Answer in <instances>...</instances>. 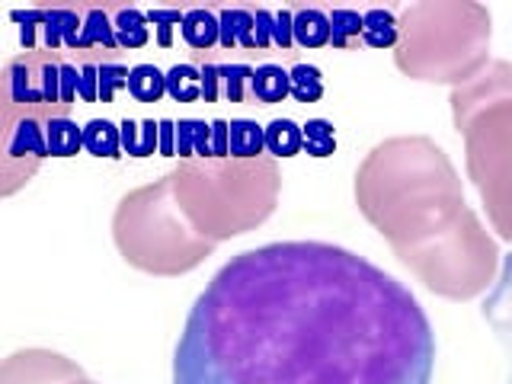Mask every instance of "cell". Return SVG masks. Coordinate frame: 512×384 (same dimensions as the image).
<instances>
[{
	"label": "cell",
	"instance_id": "6da1fadb",
	"mask_svg": "<svg viewBox=\"0 0 512 384\" xmlns=\"http://www.w3.org/2000/svg\"><path fill=\"white\" fill-rule=\"evenodd\" d=\"M423 304L365 256L279 240L231 256L173 349V384H432Z\"/></svg>",
	"mask_w": 512,
	"mask_h": 384
},
{
	"label": "cell",
	"instance_id": "7a4b0ae2",
	"mask_svg": "<svg viewBox=\"0 0 512 384\" xmlns=\"http://www.w3.org/2000/svg\"><path fill=\"white\" fill-rule=\"evenodd\" d=\"M356 205L429 292L471 301L500 276V247L464 202L455 164L426 135L375 144L356 170Z\"/></svg>",
	"mask_w": 512,
	"mask_h": 384
},
{
	"label": "cell",
	"instance_id": "3957f363",
	"mask_svg": "<svg viewBox=\"0 0 512 384\" xmlns=\"http://www.w3.org/2000/svg\"><path fill=\"white\" fill-rule=\"evenodd\" d=\"M173 196L192 231L221 240L256 231L276 212L282 176L276 157H189L170 170Z\"/></svg>",
	"mask_w": 512,
	"mask_h": 384
},
{
	"label": "cell",
	"instance_id": "277c9868",
	"mask_svg": "<svg viewBox=\"0 0 512 384\" xmlns=\"http://www.w3.org/2000/svg\"><path fill=\"white\" fill-rule=\"evenodd\" d=\"M452 119L464 138V164L493 231L512 244V64L490 61L452 90Z\"/></svg>",
	"mask_w": 512,
	"mask_h": 384
},
{
	"label": "cell",
	"instance_id": "5b68a950",
	"mask_svg": "<svg viewBox=\"0 0 512 384\" xmlns=\"http://www.w3.org/2000/svg\"><path fill=\"white\" fill-rule=\"evenodd\" d=\"M400 39L394 64L423 84L461 87L490 64L493 20L474 0H423L397 13Z\"/></svg>",
	"mask_w": 512,
	"mask_h": 384
},
{
	"label": "cell",
	"instance_id": "8992f818",
	"mask_svg": "<svg viewBox=\"0 0 512 384\" xmlns=\"http://www.w3.org/2000/svg\"><path fill=\"white\" fill-rule=\"evenodd\" d=\"M112 240L122 260L148 276H183L215 253L176 205L170 173L125 192L112 215Z\"/></svg>",
	"mask_w": 512,
	"mask_h": 384
},
{
	"label": "cell",
	"instance_id": "52a82bcc",
	"mask_svg": "<svg viewBox=\"0 0 512 384\" xmlns=\"http://www.w3.org/2000/svg\"><path fill=\"white\" fill-rule=\"evenodd\" d=\"M61 64L64 52H20L4 64L0 74V103L39 112L48 119L71 116V106L61 100Z\"/></svg>",
	"mask_w": 512,
	"mask_h": 384
},
{
	"label": "cell",
	"instance_id": "ba28073f",
	"mask_svg": "<svg viewBox=\"0 0 512 384\" xmlns=\"http://www.w3.org/2000/svg\"><path fill=\"white\" fill-rule=\"evenodd\" d=\"M48 125H52L48 116L0 103V196L23 189L45 164V157H52Z\"/></svg>",
	"mask_w": 512,
	"mask_h": 384
},
{
	"label": "cell",
	"instance_id": "9c48e42d",
	"mask_svg": "<svg viewBox=\"0 0 512 384\" xmlns=\"http://www.w3.org/2000/svg\"><path fill=\"white\" fill-rule=\"evenodd\" d=\"M13 23H20V39L26 52H80V32H84V13L80 7H32L13 10Z\"/></svg>",
	"mask_w": 512,
	"mask_h": 384
},
{
	"label": "cell",
	"instance_id": "30bf717a",
	"mask_svg": "<svg viewBox=\"0 0 512 384\" xmlns=\"http://www.w3.org/2000/svg\"><path fill=\"white\" fill-rule=\"evenodd\" d=\"M84 378V368L52 349H20L0 365V384H68Z\"/></svg>",
	"mask_w": 512,
	"mask_h": 384
},
{
	"label": "cell",
	"instance_id": "8fae6325",
	"mask_svg": "<svg viewBox=\"0 0 512 384\" xmlns=\"http://www.w3.org/2000/svg\"><path fill=\"white\" fill-rule=\"evenodd\" d=\"M487 327L493 330L496 343H500L503 356H506V384H512V253L503 256L500 263V276H496L493 288L487 292V301L484 308Z\"/></svg>",
	"mask_w": 512,
	"mask_h": 384
},
{
	"label": "cell",
	"instance_id": "7c38bea8",
	"mask_svg": "<svg viewBox=\"0 0 512 384\" xmlns=\"http://www.w3.org/2000/svg\"><path fill=\"white\" fill-rule=\"evenodd\" d=\"M183 42L192 48L196 55H208L212 48H221V23L218 13L208 7H192L183 13Z\"/></svg>",
	"mask_w": 512,
	"mask_h": 384
},
{
	"label": "cell",
	"instance_id": "4fadbf2b",
	"mask_svg": "<svg viewBox=\"0 0 512 384\" xmlns=\"http://www.w3.org/2000/svg\"><path fill=\"white\" fill-rule=\"evenodd\" d=\"M84 13V32H80V52H122L116 39V23H112L109 7H80Z\"/></svg>",
	"mask_w": 512,
	"mask_h": 384
},
{
	"label": "cell",
	"instance_id": "5bb4252c",
	"mask_svg": "<svg viewBox=\"0 0 512 384\" xmlns=\"http://www.w3.org/2000/svg\"><path fill=\"white\" fill-rule=\"evenodd\" d=\"M221 23V48L231 52V48H250L256 52V10L250 7H228L218 13Z\"/></svg>",
	"mask_w": 512,
	"mask_h": 384
},
{
	"label": "cell",
	"instance_id": "9a60e30c",
	"mask_svg": "<svg viewBox=\"0 0 512 384\" xmlns=\"http://www.w3.org/2000/svg\"><path fill=\"white\" fill-rule=\"evenodd\" d=\"M285 96H292V77H288V68H282V64H260L253 74L250 100L272 106V103H282Z\"/></svg>",
	"mask_w": 512,
	"mask_h": 384
},
{
	"label": "cell",
	"instance_id": "2e32d148",
	"mask_svg": "<svg viewBox=\"0 0 512 384\" xmlns=\"http://www.w3.org/2000/svg\"><path fill=\"white\" fill-rule=\"evenodd\" d=\"M400 16L394 10L372 7L362 13V45L368 48H397Z\"/></svg>",
	"mask_w": 512,
	"mask_h": 384
},
{
	"label": "cell",
	"instance_id": "e0dca14e",
	"mask_svg": "<svg viewBox=\"0 0 512 384\" xmlns=\"http://www.w3.org/2000/svg\"><path fill=\"white\" fill-rule=\"evenodd\" d=\"M122 132V154L128 157H151L160 154V122L154 119H125L119 125Z\"/></svg>",
	"mask_w": 512,
	"mask_h": 384
},
{
	"label": "cell",
	"instance_id": "ac0fdd59",
	"mask_svg": "<svg viewBox=\"0 0 512 384\" xmlns=\"http://www.w3.org/2000/svg\"><path fill=\"white\" fill-rule=\"evenodd\" d=\"M112 10V23H116V39L119 48H144L151 42V23L148 13H141L138 7H109Z\"/></svg>",
	"mask_w": 512,
	"mask_h": 384
},
{
	"label": "cell",
	"instance_id": "d6986e66",
	"mask_svg": "<svg viewBox=\"0 0 512 384\" xmlns=\"http://www.w3.org/2000/svg\"><path fill=\"white\" fill-rule=\"evenodd\" d=\"M176 157H212V122L180 119L176 122Z\"/></svg>",
	"mask_w": 512,
	"mask_h": 384
},
{
	"label": "cell",
	"instance_id": "ffe728a7",
	"mask_svg": "<svg viewBox=\"0 0 512 384\" xmlns=\"http://www.w3.org/2000/svg\"><path fill=\"white\" fill-rule=\"evenodd\" d=\"M84 151L93 157L116 160L122 157V132L116 122L109 119H90L84 125Z\"/></svg>",
	"mask_w": 512,
	"mask_h": 384
},
{
	"label": "cell",
	"instance_id": "44dd1931",
	"mask_svg": "<svg viewBox=\"0 0 512 384\" xmlns=\"http://www.w3.org/2000/svg\"><path fill=\"white\" fill-rule=\"evenodd\" d=\"M295 45H301V48L330 45V13L317 10V7L295 10Z\"/></svg>",
	"mask_w": 512,
	"mask_h": 384
},
{
	"label": "cell",
	"instance_id": "7402d4cb",
	"mask_svg": "<svg viewBox=\"0 0 512 384\" xmlns=\"http://www.w3.org/2000/svg\"><path fill=\"white\" fill-rule=\"evenodd\" d=\"M304 151V132L292 119H272L266 125V154L269 157H295Z\"/></svg>",
	"mask_w": 512,
	"mask_h": 384
},
{
	"label": "cell",
	"instance_id": "603a6c76",
	"mask_svg": "<svg viewBox=\"0 0 512 384\" xmlns=\"http://www.w3.org/2000/svg\"><path fill=\"white\" fill-rule=\"evenodd\" d=\"M167 96L173 103H199L202 100V71L199 64H173L167 71Z\"/></svg>",
	"mask_w": 512,
	"mask_h": 384
},
{
	"label": "cell",
	"instance_id": "cb8c5ba5",
	"mask_svg": "<svg viewBox=\"0 0 512 384\" xmlns=\"http://www.w3.org/2000/svg\"><path fill=\"white\" fill-rule=\"evenodd\" d=\"M266 154V125L253 119H231V157H263Z\"/></svg>",
	"mask_w": 512,
	"mask_h": 384
},
{
	"label": "cell",
	"instance_id": "d4e9b609",
	"mask_svg": "<svg viewBox=\"0 0 512 384\" xmlns=\"http://www.w3.org/2000/svg\"><path fill=\"white\" fill-rule=\"evenodd\" d=\"M128 93L138 103H160V96H167V74L157 64H135L128 74Z\"/></svg>",
	"mask_w": 512,
	"mask_h": 384
},
{
	"label": "cell",
	"instance_id": "484cf974",
	"mask_svg": "<svg viewBox=\"0 0 512 384\" xmlns=\"http://www.w3.org/2000/svg\"><path fill=\"white\" fill-rule=\"evenodd\" d=\"M48 151L52 157H74L84 151V125H77L71 116L52 119L48 125Z\"/></svg>",
	"mask_w": 512,
	"mask_h": 384
},
{
	"label": "cell",
	"instance_id": "4316f807",
	"mask_svg": "<svg viewBox=\"0 0 512 384\" xmlns=\"http://www.w3.org/2000/svg\"><path fill=\"white\" fill-rule=\"evenodd\" d=\"M362 42V13L352 7H336L330 13V45L349 52Z\"/></svg>",
	"mask_w": 512,
	"mask_h": 384
},
{
	"label": "cell",
	"instance_id": "83f0119b",
	"mask_svg": "<svg viewBox=\"0 0 512 384\" xmlns=\"http://www.w3.org/2000/svg\"><path fill=\"white\" fill-rule=\"evenodd\" d=\"M253 74H256V68H250L244 61H224L221 64V100L250 103Z\"/></svg>",
	"mask_w": 512,
	"mask_h": 384
},
{
	"label": "cell",
	"instance_id": "f1b7e54d",
	"mask_svg": "<svg viewBox=\"0 0 512 384\" xmlns=\"http://www.w3.org/2000/svg\"><path fill=\"white\" fill-rule=\"evenodd\" d=\"M288 77H292V100L298 103H317L324 100V74L314 64H292L288 68Z\"/></svg>",
	"mask_w": 512,
	"mask_h": 384
},
{
	"label": "cell",
	"instance_id": "f546056e",
	"mask_svg": "<svg viewBox=\"0 0 512 384\" xmlns=\"http://www.w3.org/2000/svg\"><path fill=\"white\" fill-rule=\"evenodd\" d=\"M304 132V151L311 157H330L336 154V128L327 119H308L301 125Z\"/></svg>",
	"mask_w": 512,
	"mask_h": 384
},
{
	"label": "cell",
	"instance_id": "4dcf8cb0",
	"mask_svg": "<svg viewBox=\"0 0 512 384\" xmlns=\"http://www.w3.org/2000/svg\"><path fill=\"white\" fill-rule=\"evenodd\" d=\"M128 74L132 71H128V64L119 61V52L103 58V64H100V103H112L119 90H128Z\"/></svg>",
	"mask_w": 512,
	"mask_h": 384
},
{
	"label": "cell",
	"instance_id": "1f68e13d",
	"mask_svg": "<svg viewBox=\"0 0 512 384\" xmlns=\"http://www.w3.org/2000/svg\"><path fill=\"white\" fill-rule=\"evenodd\" d=\"M148 23L154 26L157 45L170 48L173 45V29L183 26V13L180 10H160V7H154V10H148Z\"/></svg>",
	"mask_w": 512,
	"mask_h": 384
},
{
	"label": "cell",
	"instance_id": "d6a6232c",
	"mask_svg": "<svg viewBox=\"0 0 512 384\" xmlns=\"http://www.w3.org/2000/svg\"><path fill=\"white\" fill-rule=\"evenodd\" d=\"M202 71V100L218 103L221 100V61H212L208 55H196Z\"/></svg>",
	"mask_w": 512,
	"mask_h": 384
},
{
	"label": "cell",
	"instance_id": "836d02e7",
	"mask_svg": "<svg viewBox=\"0 0 512 384\" xmlns=\"http://www.w3.org/2000/svg\"><path fill=\"white\" fill-rule=\"evenodd\" d=\"M272 45H295V10H276V16H272Z\"/></svg>",
	"mask_w": 512,
	"mask_h": 384
},
{
	"label": "cell",
	"instance_id": "e575fe53",
	"mask_svg": "<svg viewBox=\"0 0 512 384\" xmlns=\"http://www.w3.org/2000/svg\"><path fill=\"white\" fill-rule=\"evenodd\" d=\"M61 100L71 109L77 103V64L71 61V55H64V64H61Z\"/></svg>",
	"mask_w": 512,
	"mask_h": 384
},
{
	"label": "cell",
	"instance_id": "d590c367",
	"mask_svg": "<svg viewBox=\"0 0 512 384\" xmlns=\"http://www.w3.org/2000/svg\"><path fill=\"white\" fill-rule=\"evenodd\" d=\"M212 157H231V122H212Z\"/></svg>",
	"mask_w": 512,
	"mask_h": 384
},
{
	"label": "cell",
	"instance_id": "8d00e7d4",
	"mask_svg": "<svg viewBox=\"0 0 512 384\" xmlns=\"http://www.w3.org/2000/svg\"><path fill=\"white\" fill-rule=\"evenodd\" d=\"M272 16H276L272 10H256V52L272 45Z\"/></svg>",
	"mask_w": 512,
	"mask_h": 384
},
{
	"label": "cell",
	"instance_id": "74e56055",
	"mask_svg": "<svg viewBox=\"0 0 512 384\" xmlns=\"http://www.w3.org/2000/svg\"><path fill=\"white\" fill-rule=\"evenodd\" d=\"M160 154L176 157V122L160 119Z\"/></svg>",
	"mask_w": 512,
	"mask_h": 384
},
{
	"label": "cell",
	"instance_id": "f35d334b",
	"mask_svg": "<svg viewBox=\"0 0 512 384\" xmlns=\"http://www.w3.org/2000/svg\"><path fill=\"white\" fill-rule=\"evenodd\" d=\"M68 384H96V381H90V378L84 375V378H74V381H68Z\"/></svg>",
	"mask_w": 512,
	"mask_h": 384
}]
</instances>
